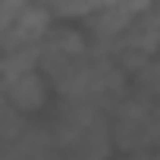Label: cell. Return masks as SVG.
Returning <instances> with one entry per match:
<instances>
[{
	"instance_id": "1",
	"label": "cell",
	"mask_w": 160,
	"mask_h": 160,
	"mask_svg": "<svg viewBox=\"0 0 160 160\" xmlns=\"http://www.w3.org/2000/svg\"><path fill=\"white\" fill-rule=\"evenodd\" d=\"M50 25H53V10L44 0H28L7 25H0V50L19 44H41Z\"/></svg>"
},
{
	"instance_id": "2",
	"label": "cell",
	"mask_w": 160,
	"mask_h": 160,
	"mask_svg": "<svg viewBox=\"0 0 160 160\" xmlns=\"http://www.w3.org/2000/svg\"><path fill=\"white\" fill-rule=\"evenodd\" d=\"M101 116V110L91 104V101H72V98H60V104L53 107L47 126H50V135L57 141V148L63 151L78 132H85L94 119Z\"/></svg>"
},
{
	"instance_id": "3",
	"label": "cell",
	"mask_w": 160,
	"mask_h": 160,
	"mask_svg": "<svg viewBox=\"0 0 160 160\" xmlns=\"http://www.w3.org/2000/svg\"><path fill=\"white\" fill-rule=\"evenodd\" d=\"M50 91H53V85L47 82V75H44L41 69L3 82V101L13 104L16 110H22L25 116L41 113V110L47 107V101H50Z\"/></svg>"
},
{
	"instance_id": "4",
	"label": "cell",
	"mask_w": 160,
	"mask_h": 160,
	"mask_svg": "<svg viewBox=\"0 0 160 160\" xmlns=\"http://www.w3.org/2000/svg\"><path fill=\"white\" fill-rule=\"evenodd\" d=\"M113 129H110V116L101 113L85 132H78L66 148L63 157L66 160H110L113 154Z\"/></svg>"
},
{
	"instance_id": "5",
	"label": "cell",
	"mask_w": 160,
	"mask_h": 160,
	"mask_svg": "<svg viewBox=\"0 0 160 160\" xmlns=\"http://www.w3.org/2000/svg\"><path fill=\"white\" fill-rule=\"evenodd\" d=\"M57 148L53 135H50V126L47 122H32L13 138V141H3L0 144V160H25V157H35L41 151H50Z\"/></svg>"
},
{
	"instance_id": "6",
	"label": "cell",
	"mask_w": 160,
	"mask_h": 160,
	"mask_svg": "<svg viewBox=\"0 0 160 160\" xmlns=\"http://www.w3.org/2000/svg\"><path fill=\"white\" fill-rule=\"evenodd\" d=\"M135 16L119 3V0H113V3L94 10L91 16H85V32L88 38H101V41H119V35L129 28Z\"/></svg>"
},
{
	"instance_id": "7",
	"label": "cell",
	"mask_w": 160,
	"mask_h": 160,
	"mask_svg": "<svg viewBox=\"0 0 160 160\" xmlns=\"http://www.w3.org/2000/svg\"><path fill=\"white\" fill-rule=\"evenodd\" d=\"M35 69H41V44H19V47L0 50V78L3 82Z\"/></svg>"
},
{
	"instance_id": "8",
	"label": "cell",
	"mask_w": 160,
	"mask_h": 160,
	"mask_svg": "<svg viewBox=\"0 0 160 160\" xmlns=\"http://www.w3.org/2000/svg\"><path fill=\"white\" fill-rule=\"evenodd\" d=\"M119 41L129 44V47H138V50H144L151 57H157L160 53V22L151 13H141V16H135L129 22V28L119 35Z\"/></svg>"
},
{
	"instance_id": "9",
	"label": "cell",
	"mask_w": 160,
	"mask_h": 160,
	"mask_svg": "<svg viewBox=\"0 0 160 160\" xmlns=\"http://www.w3.org/2000/svg\"><path fill=\"white\" fill-rule=\"evenodd\" d=\"M44 3H47V7L53 10V16H60V19H85V16H91L94 10L113 3V0H44Z\"/></svg>"
},
{
	"instance_id": "10",
	"label": "cell",
	"mask_w": 160,
	"mask_h": 160,
	"mask_svg": "<svg viewBox=\"0 0 160 160\" xmlns=\"http://www.w3.org/2000/svg\"><path fill=\"white\" fill-rule=\"evenodd\" d=\"M132 88L141 91V94H148L151 101H160V53H157L141 72L132 75Z\"/></svg>"
},
{
	"instance_id": "11",
	"label": "cell",
	"mask_w": 160,
	"mask_h": 160,
	"mask_svg": "<svg viewBox=\"0 0 160 160\" xmlns=\"http://www.w3.org/2000/svg\"><path fill=\"white\" fill-rule=\"evenodd\" d=\"M25 126H28V116H25L22 110H16L13 104L3 101V107H0V144H3V141H13Z\"/></svg>"
},
{
	"instance_id": "12",
	"label": "cell",
	"mask_w": 160,
	"mask_h": 160,
	"mask_svg": "<svg viewBox=\"0 0 160 160\" xmlns=\"http://www.w3.org/2000/svg\"><path fill=\"white\" fill-rule=\"evenodd\" d=\"M151 144L160 148V101H157L154 110H151Z\"/></svg>"
},
{
	"instance_id": "13",
	"label": "cell",
	"mask_w": 160,
	"mask_h": 160,
	"mask_svg": "<svg viewBox=\"0 0 160 160\" xmlns=\"http://www.w3.org/2000/svg\"><path fill=\"white\" fill-rule=\"evenodd\" d=\"M119 160H157V148H148V151H129V154H122Z\"/></svg>"
},
{
	"instance_id": "14",
	"label": "cell",
	"mask_w": 160,
	"mask_h": 160,
	"mask_svg": "<svg viewBox=\"0 0 160 160\" xmlns=\"http://www.w3.org/2000/svg\"><path fill=\"white\" fill-rule=\"evenodd\" d=\"M25 160H66V157H63V151H60V148H50V151H41V154L25 157Z\"/></svg>"
},
{
	"instance_id": "15",
	"label": "cell",
	"mask_w": 160,
	"mask_h": 160,
	"mask_svg": "<svg viewBox=\"0 0 160 160\" xmlns=\"http://www.w3.org/2000/svg\"><path fill=\"white\" fill-rule=\"evenodd\" d=\"M148 13H151V16H154V19H157V22H160V0H154V7H151V10H148Z\"/></svg>"
}]
</instances>
